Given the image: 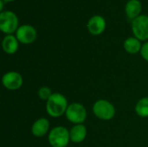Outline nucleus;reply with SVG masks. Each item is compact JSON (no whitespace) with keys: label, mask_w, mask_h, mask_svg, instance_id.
<instances>
[{"label":"nucleus","mask_w":148,"mask_h":147,"mask_svg":"<svg viewBox=\"0 0 148 147\" xmlns=\"http://www.w3.org/2000/svg\"><path fill=\"white\" fill-rule=\"evenodd\" d=\"M17 40L23 44H29L36 38V31L31 25H22L16 30Z\"/></svg>","instance_id":"nucleus-8"},{"label":"nucleus","mask_w":148,"mask_h":147,"mask_svg":"<svg viewBox=\"0 0 148 147\" xmlns=\"http://www.w3.org/2000/svg\"><path fill=\"white\" fill-rule=\"evenodd\" d=\"M132 29L134 36L139 40L144 41L148 39V16L142 15L133 20Z\"/></svg>","instance_id":"nucleus-5"},{"label":"nucleus","mask_w":148,"mask_h":147,"mask_svg":"<svg viewBox=\"0 0 148 147\" xmlns=\"http://www.w3.org/2000/svg\"><path fill=\"white\" fill-rule=\"evenodd\" d=\"M106 28L105 19L101 16H94L88 20V31L95 36L101 34Z\"/></svg>","instance_id":"nucleus-9"},{"label":"nucleus","mask_w":148,"mask_h":147,"mask_svg":"<svg viewBox=\"0 0 148 147\" xmlns=\"http://www.w3.org/2000/svg\"><path fill=\"white\" fill-rule=\"evenodd\" d=\"M4 1H7V2H9V1H13V0H4Z\"/></svg>","instance_id":"nucleus-18"},{"label":"nucleus","mask_w":148,"mask_h":147,"mask_svg":"<svg viewBox=\"0 0 148 147\" xmlns=\"http://www.w3.org/2000/svg\"><path fill=\"white\" fill-rule=\"evenodd\" d=\"M70 140L74 143L82 142L87 136V128L82 124L74 126L69 131Z\"/></svg>","instance_id":"nucleus-11"},{"label":"nucleus","mask_w":148,"mask_h":147,"mask_svg":"<svg viewBox=\"0 0 148 147\" xmlns=\"http://www.w3.org/2000/svg\"><path fill=\"white\" fill-rule=\"evenodd\" d=\"M135 112L140 117H148V97H144L137 102L135 106Z\"/></svg>","instance_id":"nucleus-15"},{"label":"nucleus","mask_w":148,"mask_h":147,"mask_svg":"<svg viewBox=\"0 0 148 147\" xmlns=\"http://www.w3.org/2000/svg\"><path fill=\"white\" fill-rule=\"evenodd\" d=\"M68 107L69 105L66 97L62 94L56 93L53 94L51 97L47 101L46 111L49 116L58 118L66 113Z\"/></svg>","instance_id":"nucleus-1"},{"label":"nucleus","mask_w":148,"mask_h":147,"mask_svg":"<svg viewBox=\"0 0 148 147\" xmlns=\"http://www.w3.org/2000/svg\"><path fill=\"white\" fill-rule=\"evenodd\" d=\"M18 49V42L17 38H16L12 35L6 36L3 40V49L7 54H14L16 52Z\"/></svg>","instance_id":"nucleus-12"},{"label":"nucleus","mask_w":148,"mask_h":147,"mask_svg":"<svg viewBox=\"0 0 148 147\" xmlns=\"http://www.w3.org/2000/svg\"><path fill=\"white\" fill-rule=\"evenodd\" d=\"M69 140V132L63 126L53 128L49 134V142L52 147H67Z\"/></svg>","instance_id":"nucleus-2"},{"label":"nucleus","mask_w":148,"mask_h":147,"mask_svg":"<svg viewBox=\"0 0 148 147\" xmlns=\"http://www.w3.org/2000/svg\"><path fill=\"white\" fill-rule=\"evenodd\" d=\"M18 25L16 16L11 11H3L0 14V29L3 33H13Z\"/></svg>","instance_id":"nucleus-6"},{"label":"nucleus","mask_w":148,"mask_h":147,"mask_svg":"<svg viewBox=\"0 0 148 147\" xmlns=\"http://www.w3.org/2000/svg\"><path fill=\"white\" fill-rule=\"evenodd\" d=\"M49 129V122L45 118H40L34 122L31 127V133L36 137L44 136Z\"/></svg>","instance_id":"nucleus-10"},{"label":"nucleus","mask_w":148,"mask_h":147,"mask_svg":"<svg viewBox=\"0 0 148 147\" xmlns=\"http://www.w3.org/2000/svg\"><path fill=\"white\" fill-rule=\"evenodd\" d=\"M65 114L67 119L75 125L83 123L87 118L86 108L80 103H72L69 105Z\"/></svg>","instance_id":"nucleus-4"},{"label":"nucleus","mask_w":148,"mask_h":147,"mask_svg":"<svg viewBox=\"0 0 148 147\" xmlns=\"http://www.w3.org/2000/svg\"><path fill=\"white\" fill-rule=\"evenodd\" d=\"M141 44L138 38L129 37L124 42V49L130 54H136L141 50Z\"/></svg>","instance_id":"nucleus-14"},{"label":"nucleus","mask_w":148,"mask_h":147,"mask_svg":"<svg viewBox=\"0 0 148 147\" xmlns=\"http://www.w3.org/2000/svg\"><path fill=\"white\" fill-rule=\"evenodd\" d=\"M2 83L3 87L9 90H17L23 85V77L19 73L10 71L3 75L2 78Z\"/></svg>","instance_id":"nucleus-7"},{"label":"nucleus","mask_w":148,"mask_h":147,"mask_svg":"<svg viewBox=\"0 0 148 147\" xmlns=\"http://www.w3.org/2000/svg\"><path fill=\"white\" fill-rule=\"evenodd\" d=\"M140 54H141V56L143 57V59L148 62V42H146L145 44H143L141 50H140Z\"/></svg>","instance_id":"nucleus-17"},{"label":"nucleus","mask_w":148,"mask_h":147,"mask_svg":"<svg viewBox=\"0 0 148 147\" xmlns=\"http://www.w3.org/2000/svg\"><path fill=\"white\" fill-rule=\"evenodd\" d=\"M141 10V3L139 0H129L126 5V13L129 18H136Z\"/></svg>","instance_id":"nucleus-13"},{"label":"nucleus","mask_w":148,"mask_h":147,"mask_svg":"<svg viewBox=\"0 0 148 147\" xmlns=\"http://www.w3.org/2000/svg\"><path fill=\"white\" fill-rule=\"evenodd\" d=\"M53 94L51 93V89L48 87H42L38 90V96L42 101H48Z\"/></svg>","instance_id":"nucleus-16"},{"label":"nucleus","mask_w":148,"mask_h":147,"mask_svg":"<svg viewBox=\"0 0 148 147\" xmlns=\"http://www.w3.org/2000/svg\"><path fill=\"white\" fill-rule=\"evenodd\" d=\"M95 115L101 120H110L115 115V108L114 105L106 100L97 101L93 107Z\"/></svg>","instance_id":"nucleus-3"}]
</instances>
